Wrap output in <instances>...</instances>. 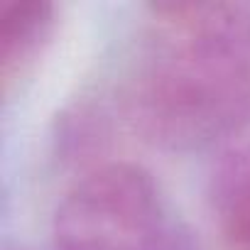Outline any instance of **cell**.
<instances>
[{
    "instance_id": "1",
    "label": "cell",
    "mask_w": 250,
    "mask_h": 250,
    "mask_svg": "<svg viewBox=\"0 0 250 250\" xmlns=\"http://www.w3.org/2000/svg\"><path fill=\"white\" fill-rule=\"evenodd\" d=\"M118 105L130 130L165 152L235 140L250 120V0L147 5Z\"/></svg>"
},
{
    "instance_id": "2",
    "label": "cell",
    "mask_w": 250,
    "mask_h": 250,
    "mask_svg": "<svg viewBox=\"0 0 250 250\" xmlns=\"http://www.w3.org/2000/svg\"><path fill=\"white\" fill-rule=\"evenodd\" d=\"M169 216L145 167L103 162L62 196L49 240L52 250H147Z\"/></svg>"
},
{
    "instance_id": "3",
    "label": "cell",
    "mask_w": 250,
    "mask_h": 250,
    "mask_svg": "<svg viewBox=\"0 0 250 250\" xmlns=\"http://www.w3.org/2000/svg\"><path fill=\"white\" fill-rule=\"evenodd\" d=\"M211 216L230 250H250V135L230 140L208 177Z\"/></svg>"
},
{
    "instance_id": "4",
    "label": "cell",
    "mask_w": 250,
    "mask_h": 250,
    "mask_svg": "<svg viewBox=\"0 0 250 250\" xmlns=\"http://www.w3.org/2000/svg\"><path fill=\"white\" fill-rule=\"evenodd\" d=\"M54 30V5L44 0H8L0 5V76L8 88L42 54Z\"/></svg>"
},
{
    "instance_id": "5",
    "label": "cell",
    "mask_w": 250,
    "mask_h": 250,
    "mask_svg": "<svg viewBox=\"0 0 250 250\" xmlns=\"http://www.w3.org/2000/svg\"><path fill=\"white\" fill-rule=\"evenodd\" d=\"M147 250H201V243L187 221L169 216Z\"/></svg>"
}]
</instances>
